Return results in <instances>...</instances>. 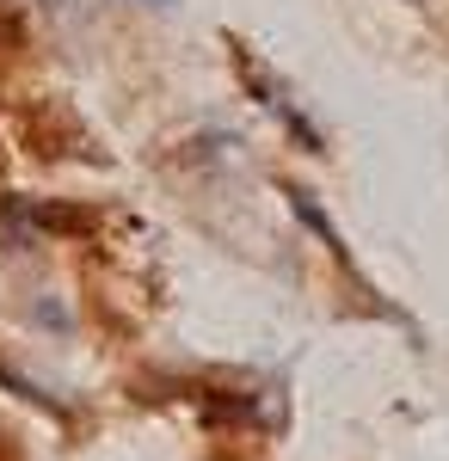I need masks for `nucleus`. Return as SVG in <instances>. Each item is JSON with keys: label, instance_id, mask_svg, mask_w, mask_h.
<instances>
[{"label": "nucleus", "instance_id": "f257e3e1", "mask_svg": "<svg viewBox=\"0 0 449 461\" xmlns=\"http://www.w3.org/2000/svg\"><path fill=\"white\" fill-rule=\"evenodd\" d=\"M87 228H93V221L62 210V203H37V197H6V203H0V240L13 252L43 247V240H56V234H87Z\"/></svg>", "mask_w": 449, "mask_h": 461}, {"label": "nucleus", "instance_id": "f03ea898", "mask_svg": "<svg viewBox=\"0 0 449 461\" xmlns=\"http://www.w3.org/2000/svg\"><path fill=\"white\" fill-rule=\"evenodd\" d=\"M234 68H241L246 93H252L259 105L271 111L277 123H283V130L296 136V142L308 148V154H326V142H320V130H314L308 117H302V105H296V93H289V86H283V80H277V74L265 68V62H252V50H246V43H234Z\"/></svg>", "mask_w": 449, "mask_h": 461}, {"label": "nucleus", "instance_id": "7ed1b4c3", "mask_svg": "<svg viewBox=\"0 0 449 461\" xmlns=\"http://www.w3.org/2000/svg\"><path fill=\"white\" fill-rule=\"evenodd\" d=\"M209 461H241V456H209Z\"/></svg>", "mask_w": 449, "mask_h": 461}, {"label": "nucleus", "instance_id": "20e7f679", "mask_svg": "<svg viewBox=\"0 0 449 461\" xmlns=\"http://www.w3.org/2000/svg\"><path fill=\"white\" fill-rule=\"evenodd\" d=\"M407 6H425V0H407Z\"/></svg>", "mask_w": 449, "mask_h": 461}, {"label": "nucleus", "instance_id": "39448f33", "mask_svg": "<svg viewBox=\"0 0 449 461\" xmlns=\"http://www.w3.org/2000/svg\"><path fill=\"white\" fill-rule=\"evenodd\" d=\"M154 6H167V0H154Z\"/></svg>", "mask_w": 449, "mask_h": 461}]
</instances>
